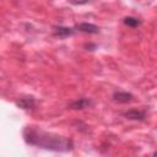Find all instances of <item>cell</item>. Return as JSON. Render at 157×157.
Returning <instances> with one entry per match:
<instances>
[{
    "instance_id": "obj_1",
    "label": "cell",
    "mask_w": 157,
    "mask_h": 157,
    "mask_svg": "<svg viewBox=\"0 0 157 157\" xmlns=\"http://www.w3.org/2000/svg\"><path fill=\"white\" fill-rule=\"evenodd\" d=\"M22 135L25 141L31 146L56 151V152H69L74 148V142L71 139L44 131L34 125L26 126L22 131Z\"/></svg>"
},
{
    "instance_id": "obj_2",
    "label": "cell",
    "mask_w": 157,
    "mask_h": 157,
    "mask_svg": "<svg viewBox=\"0 0 157 157\" xmlns=\"http://www.w3.org/2000/svg\"><path fill=\"white\" fill-rule=\"evenodd\" d=\"M16 105L23 110H28V109H33L36 107V99L32 96H26V97H21L16 101Z\"/></svg>"
},
{
    "instance_id": "obj_3",
    "label": "cell",
    "mask_w": 157,
    "mask_h": 157,
    "mask_svg": "<svg viewBox=\"0 0 157 157\" xmlns=\"http://www.w3.org/2000/svg\"><path fill=\"white\" fill-rule=\"evenodd\" d=\"M75 28L82 33H87V34H97L99 32V27L93 25V23H88V22H81L77 23L75 26Z\"/></svg>"
},
{
    "instance_id": "obj_4",
    "label": "cell",
    "mask_w": 157,
    "mask_h": 157,
    "mask_svg": "<svg viewBox=\"0 0 157 157\" xmlns=\"http://www.w3.org/2000/svg\"><path fill=\"white\" fill-rule=\"evenodd\" d=\"M93 104V102L88 98H78L74 102H71L67 108L70 109H74V110H82V109H86V108H90L91 105Z\"/></svg>"
},
{
    "instance_id": "obj_5",
    "label": "cell",
    "mask_w": 157,
    "mask_h": 157,
    "mask_svg": "<svg viewBox=\"0 0 157 157\" xmlns=\"http://www.w3.org/2000/svg\"><path fill=\"white\" fill-rule=\"evenodd\" d=\"M53 34L59 38H67L74 34V28L66 26H55L53 27Z\"/></svg>"
},
{
    "instance_id": "obj_6",
    "label": "cell",
    "mask_w": 157,
    "mask_h": 157,
    "mask_svg": "<svg viewBox=\"0 0 157 157\" xmlns=\"http://www.w3.org/2000/svg\"><path fill=\"white\" fill-rule=\"evenodd\" d=\"M113 99L119 103H130L134 99V96L126 91H117L113 93Z\"/></svg>"
},
{
    "instance_id": "obj_7",
    "label": "cell",
    "mask_w": 157,
    "mask_h": 157,
    "mask_svg": "<svg viewBox=\"0 0 157 157\" xmlns=\"http://www.w3.org/2000/svg\"><path fill=\"white\" fill-rule=\"evenodd\" d=\"M123 115L126 119H130V120H144L145 119V113L141 112V110H137V109L126 110V112L123 113Z\"/></svg>"
},
{
    "instance_id": "obj_8",
    "label": "cell",
    "mask_w": 157,
    "mask_h": 157,
    "mask_svg": "<svg viewBox=\"0 0 157 157\" xmlns=\"http://www.w3.org/2000/svg\"><path fill=\"white\" fill-rule=\"evenodd\" d=\"M123 22H124L125 26L131 27V28H136V27H139V26L141 25V21H140L139 18H136V17H132V16H126V17H124Z\"/></svg>"
},
{
    "instance_id": "obj_9",
    "label": "cell",
    "mask_w": 157,
    "mask_h": 157,
    "mask_svg": "<svg viewBox=\"0 0 157 157\" xmlns=\"http://www.w3.org/2000/svg\"><path fill=\"white\" fill-rule=\"evenodd\" d=\"M67 1L72 5H86V4L91 2L92 0H67Z\"/></svg>"
},
{
    "instance_id": "obj_10",
    "label": "cell",
    "mask_w": 157,
    "mask_h": 157,
    "mask_svg": "<svg viewBox=\"0 0 157 157\" xmlns=\"http://www.w3.org/2000/svg\"><path fill=\"white\" fill-rule=\"evenodd\" d=\"M85 48H87V50H94V49H97V45L93 43H86Z\"/></svg>"
},
{
    "instance_id": "obj_11",
    "label": "cell",
    "mask_w": 157,
    "mask_h": 157,
    "mask_svg": "<svg viewBox=\"0 0 157 157\" xmlns=\"http://www.w3.org/2000/svg\"><path fill=\"white\" fill-rule=\"evenodd\" d=\"M153 156H157V151H156V152H155V153H153Z\"/></svg>"
}]
</instances>
